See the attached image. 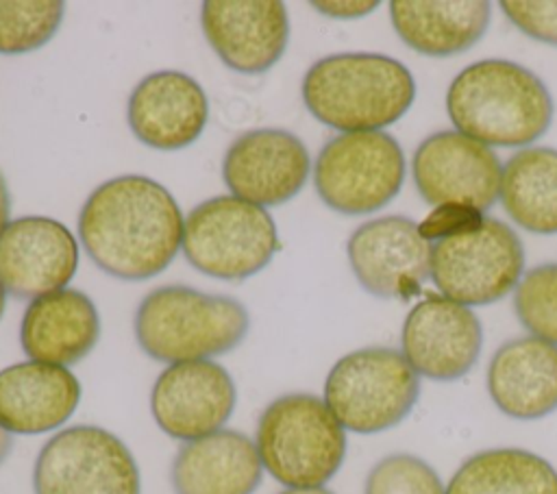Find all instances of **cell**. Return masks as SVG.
Returning a JSON list of instances; mask_svg holds the SVG:
<instances>
[{
  "label": "cell",
  "mask_w": 557,
  "mask_h": 494,
  "mask_svg": "<svg viewBox=\"0 0 557 494\" xmlns=\"http://www.w3.org/2000/svg\"><path fill=\"white\" fill-rule=\"evenodd\" d=\"M185 220L154 178L122 174L100 183L78 213V239L109 276L146 281L161 274L183 244Z\"/></svg>",
  "instance_id": "obj_1"
},
{
  "label": "cell",
  "mask_w": 557,
  "mask_h": 494,
  "mask_svg": "<svg viewBox=\"0 0 557 494\" xmlns=\"http://www.w3.org/2000/svg\"><path fill=\"white\" fill-rule=\"evenodd\" d=\"M453 126L485 146L522 148L553 122V98L531 70L505 59H485L461 70L446 91Z\"/></svg>",
  "instance_id": "obj_2"
},
{
  "label": "cell",
  "mask_w": 557,
  "mask_h": 494,
  "mask_svg": "<svg viewBox=\"0 0 557 494\" xmlns=\"http://www.w3.org/2000/svg\"><path fill=\"white\" fill-rule=\"evenodd\" d=\"M302 102L322 124L342 133L383 131L416 98L411 72L376 52H339L315 61L302 78Z\"/></svg>",
  "instance_id": "obj_3"
},
{
  "label": "cell",
  "mask_w": 557,
  "mask_h": 494,
  "mask_svg": "<svg viewBox=\"0 0 557 494\" xmlns=\"http://www.w3.org/2000/svg\"><path fill=\"white\" fill-rule=\"evenodd\" d=\"M248 329L250 316L237 298L187 285L148 292L133 320L139 348L163 363L226 355L244 342Z\"/></svg>",
  "instance_id": "obj_4"
},
{
  "label": "cell",
  "mask_w": 557,
  "mask_h": 494,
  "mask_svg": "<svg viewBox=\"0 0 557 494\" xmlns=\"http://www.w3.org/2000/svg\"><path fill=\"white\" fill-rule=\"evenodd\" d=\"M255 444L263 470L285 487H324L344 464L346 429L324 398L294 392L263 409Z\"/></svg>",
  "instance_id": "obj_5"
},
{
  "label": "cell",
  "mask_w": 557,
  "mask_h": 494,
  "mask_svg": "<svg viewBox=\"0 0 557 494\" xmlns=\"http://www.w3.org/2000/svg\"><path fill=\"white\" fill-rule=\"evenodd\" d=\"M420 396V374L403 350L368 346L335 361L324 381V403L352 433H381L400 424Z\"/></svg>",
  "instance_id": "obj_6"
},
{
  "label": "cell",
  "mask_w": 557,
  "mask_h": 494,
  "mask_svg": "<svg viewBox=\"0 0 557 494\" xmlns=\"http://www.w3.org/2000/svg\"><path fill=\"white\" fill-rule=\"evenodd\" d=\"M183 255L202 274L244 281L261 272L281 248L272 215L235 196L196 205L183 229Z\"/></svg>",
  "instance_id": "obj_7"
},
{
  "label": "cell",
  "mask_w": 557,
  "mask_h": 494,
  "mask_svg": "<svg viewBox=\"0 0 557 494\" xmlns=\"http://www.w3.org/2000/svg\"><path fill=\"white\" fill-rule=\"evenodd\" d=\"M403 181V148L383 131L339 133L322 146L313 165L318 196L344 215H366L385 207Z\"/></svg>",
  "instance_id": "obj_8"
},
{
  "label": "cell",
  "mask_w": 557,
  "mask_h": 494,
  "mask_svg": "<svg viewBox=\"0 0 557 494\" xmlns=\"http://www.w3.org/2000/svg\"><path fill=\"white\" fill-rule=\"evenodd\" d=\"M524 272L520 237L500 220L435 242L431 279L444 298L463 307L490 305L516 289Z\"/></svg>",
  "instance_id": "obj_9"
},
{
  "label": "cell",
  "mask_w": 557,
  "mask_h": 494,
  "mask_svg": "<svg viewBox=\"0 0 557 494\" xmlns=\"http://www.w3.org/2000/svg\"><path fill=\"white\" fill-rule=\"evenodd\" d=\"M35 494H141L139 468L128 446L96 424L54 433L33 466Z\"/></svg>",
  "instance_id": "obj_10"
},
{
  "label": "cell",
  "mask_w": 557,
  "mask_h": 494,
  "mask_svg": "<svg viewBox=\"0 0 557 494\" xmlns=\"http://www.w3.org/2000/svg\"><path fill=\"white\" fill-rule=\"evenodd\" d=\"M411 174L429 205H461L483 213L500 196L503 163L490 146L459 131H440L416 148Z\"/></svg>",
  "instance_id": "obj_11"
},
{
  "label": "cell",
  "mask_w": 557,
  "mask_h": 494,
  "mask_svg": "<svg viewBox=\"0 0 557 494\" xmlns=\"http://www.w3.org/2000/svg\"><path fill=\"white\" fill-rule=\"evenodd\" d=\"M359 285L379 298H411L431 276L433 246L413 220L385 215L355 229L346 246Z\"/></svg>",
  "instance_id": "obj_12"
},
{
  "label": "cell",
  "mask_w": 557,
  "mask_h": 494,
  "mask_svg": "<svg viewBox=\"0 0 557 494\" xmlns=\"http://www.w3.org/2000/svg\"><path fill=\"white\" fill-rule=\"evenodd\" d=\"M233 376L211 359L170 363L154 381L150 411L159 429L181 442L220 431L233 416Z\"/></svg>",
  "instance_id": "obj_13"
},
{
  "label": "cell",
  "mask_w": 557,
  "mask_h": 494,
  "mask_svg": "<svg viewBox=\"0 0 557 494\" xmlns=\"http://www.w3.org/2000/svg\"><path fill=\"white\" fill-rule=\"evenodd\" d=\"M309 170L307 146L283 128L242 133L222 161V178L231 196L263 209L292 200L307 183Z\"/></svg>",
  "instance_id": "obj_14"
},
{
  "label": "cell",
  "mask_w": 557,
  "mask_h": 494,
  "mask_svg": "<svg viewBox=\"0 0 557 494\" xmlns=\"http://www.w3.org/2000/svg\"><path fill=\"white\" fill-rule=\"evenodd\" d=\"M76 268V237L54 218L24 215L0 233V283L15 298L65 289Z\"/></svg>",
  "instance_id": "obj_15"
},
{
  "label": "cell",
  "mask_w": 557,
  "mask_h": 494,
  "mask_svg": "<svg viewBox=\"0 0 557 494\" xmlns=\"http://www.w3.org/2000/svg\"><path fill=\"white\" fill-rule=\"evenodd\" d=\"M400 344L405 359L420 376L457 381L474 368L483 329L470 307L429 296L407 313Z\"/></svg>",
  "instance_id": "obj_16"
},
{
  "label": "cell",
  "mask_w": 557,
  "mask_h": 494,
  "mask_svg": "<svg viewBox=\"0 0 557 494\" xmlns=\"http://www.w3.org/2000/svg\"><path fill=\"white\" fill-rule=\"evenodd\" d=\"M205 39L239 74H263L289 41L287 9L278 0H209L200 7Z\"/></svg>",
  "instance_id": "obj_17"
},
{
  "label": "cell",
  "mask_w": 557,
  "mask_h": 494,
  "mask_svg": "<svg viewBox=\"0 0 557 494\" xmlns=\"http://www.w3.org/2000/svg\"><path fill=\"white\" fill-rule=\"evenodd\" d=\"M126 120L133 135L154 150H181L207 126L209 100L196 78L159 70L141 78L128 96Z\"/></svg>",
  "instance_id": "obj_18"
},
{
  "label": "cell",
  "mask_w": 557,
  "mask_h": 494,
  "mask_svg": "<svg viewBox=\"0 0 557 494\" xmlns=\"http://www.w3.org/2000/svg\"><path fill=\"white\" fill-rule=\"evenodd\" d=\"M81 403V383L63 366L22 361L0 370V427L37 435L59 429Z\"/></svg>",
  "instance_id": "obj_19"
},
{
  "label": "cell",
  "mask_w": 557,
  "mask_h": 494,
  "mask_svg": "<svg viewBox=\"0 0 557 494\" xmlns=\"http://www.w3.org/2000/svg\"><path fill=\"white\" fill-rule=\"evenodd\" d=\"M100 337V316L94 300L81 289H59L28 302L20 344L30 361L74 366L85 359Z\"/></svg>",
  "instance_id": "obj_20"
},
{
  "label": "cell",
  "mask_w": 557,
  "mask_h": 494,
  "mask_svg": "<svg viewBox=\"0 0 557 494\" xmlns=\"http://www.w3.org/2000/svg\"><path fill=\"white\" fill-rule=\"evenodd\" d=\"M487 392L509 418L548 416L557 409V346L533 335L505 342L490 359Z\"/></svg>",
  "instance_id": "obj_21"
},
{
  "label": "cell",
  "mask_w": 557,
  "mask_h": 494,
  "mask_svg": "<svg viewBox=\"0 0 557 494\" xmlns=\"http://www.w3.org/2000/svg\"><path fill=\"white\" fill-rule=\"evenodd\" d=\"M261 477L257 444L233 429L185 442L170 470L176 494H252Z\"/></svg>",
  "instance_id": "obj_22"
},
{
  "label": "cell",
  "mask_w": 557,
  "mask_h": 494,
  "mask_svg": "<svg viewBox=\"0 0 557 494\" xmlns=\"http://www.w3.org/2000/svg\"><path fill=\"white\" fill-rule=\"evenodd\" d=\"M492 7L483 0L409 2L394 0L389 17L396 35L426 57H450L474 46L490 26Z\"/></svg>",
  "instance_id": "obj_23"
},
{
  "label": "cell",
  "mask_w": 557,
  "mask_h": 494,
  "mask_svg": "<svg viewBox=\"0 0 557 494\" xmlns=\"http://www.w3.org/2000/svg\"><path fill=\"white\" fill-rule=\"evenodd\" d=\"M500 202L524 231L557 233V150L531 146L518 150L503 165Z\"/></svg>",
  "instance_id": "obj_24"
},
{
  "label": "cell",
  "mask_w": 557,
  "mask_h": 494,
  "mask_svg": "<svg viewBox=\"0 0 557 494\" xmlns=\"http://www.w3.org/2000/svg\"><path fill=\"white\" fill-rule=\"evenodd\" d=\"M446 494H557V470L524 448H487L457 468Z\"/></svg>",
  "instance_id": "obj_25"
},
{
  "label": "cell",
  "mask_w": 557,
  "mask_h": 494,
  "mask_svg": "<svg viewBox=\"0 0 557 494\" xmlns=\"http://www.w3.org/2000/svg\"><path fill=\"white\" fill-rule=\"evenodd\" d=\"M59 0L0 2V54H24L46 46L63 22Z\"/></svg>",
  "instance_id": "obj_26"
},
{
  "label": "cell",
  "mask_w": 557,
  "mask_h": 494,
  "mask_svg": "<svg viewBox=\"0 0 557 494\" xmlns=\"http://www.w3.org/2000/svg\"><path fill=\"white\" fill-rule=\"evenodd\" d=\"M513 309L533 337L557 346V263L535 265L522 274L513 292Z\"/></svg>",
  "instance_id": "obj_27"
},
{
  "label": "cell",
  "mask_w": 557,
  "mask_h": 494,
  "mask_svg": "<svg viewBox=\"0 0 557 494\" xmlns=\"http://www.w3.org/2000/svg\"><path fill=\"white\" fill-rule=\"evenodd\" d=\"M363 494H446V485L424 459L394 453L372 466Z\"/></svg>",
  "instance_id": "obj_28"
},
{
  "label": "cell",
  "mask_w": 557,
  "mask_h": 494,
  "mask_svg": "<svg viewBox=\"0 0 557 494\" xmlns=\"http://www.w3.org/2000/svg\"><path fill=\"white\" fill-rule=\"evenodd\" d=\"M500 9L507 20L531 39L557 46V0H505Z\"/></svg>",
  "instance_id": "obj_29"
},
{
  "label": "cell",
  "mask_w": 557,
  "mask_h": 494,
  "mask_svg": "<svg viewBox=\"0 0 557 494\" xmlns=\"http://www.w3.org/2000/svg\"><path fill=\"white\" fill-rule=\"evenodd\" d=\"M483 220H485V215L476 209L461 207V205H440L418 224V229L424 239L440 242L444 237H453V235L472 231Z\"/></svg>",
  "instance_id": "obj_30"
},
{
  "label": "cell",
  "mask_w": 557,
  "mask_h": 494,
  "mask_svg": "<svg viewBox=\"0 0 557 494\" xmlns=\"http://www.w3.org/2000/svg\"><path fill=\"white\" fill-rule=\"evenodd\" d=\"M311 7L329 17L352 20L372 13L379 7V2H311Z\"/></svg>",
  "instance_id": "obj_31"
},
{
  "label": "cell",
  "mask_w": 557,
  "mask_h": 494,
  "mask_svg": "<svg viewBox=\"0 0 557 494\" xmlns=\"http://www.w3.org/2000/svg\"><path fill=\"white\" fill-rule=\"evenodd\" d=\"M9 218H11V194H9V185L4 181V174L0 172V233L11 222Z\"/></svg>",
  "instance_id": "obj_32"
},
{
  "label": "cell",
  "mask_w": 557,
  "mask_h": 494,
  "mask_svg": "<svg viewBox=\"0 0 557 494\" xmlns=\"http://www.w3.org/2000/svg\"><path fill=\"white\" fill-rule=\"evenodd\" d=\"M11 448H13V437H11V433H7V431L0 427V464L9 457Z\"/></svg>",
  "instance_id": "obj_33"
},
{
  "label": "cell",
  "mask_w": 557,
  "mask_h": 494,
  "mask_svg": "<svg viewBox=\"0 0 557 494\" xmlns=\"http://www.w3.org/2000/svg\"><path fill=\"white\" fill-rule=\"evenodd\" d=\"M278 494H333V492L326 487H285Z\"/></svg>",
  "instance_id": "obj_34"
},
{
  "label": "cell",
  "mask_w": 557,
  "mask_h": 494,
  "mask_svg": "<svg viewBox=\"0 0 557 494\" xmlns=\"http://www.w3.org/2000/svg\"><path fill=\"white\" fill-rule=\"evenodd\" d=\"M4 305H7V289H4L2 283H0V318H2V313H4Z\"/></svg>",
  "instance_id": "obj_35"
}]
</instances>
